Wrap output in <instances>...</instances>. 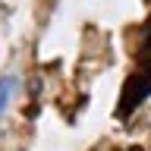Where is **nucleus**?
<instances>
[{"label":"nucleus","instance_id":"f257e3e1","mask_svg":"<svg viewBox=\"0 0 151 151\" xmlns=\"http://www.w3.org/2000/svg\"><path fill=\"white\" fill-rule=\"evenodd\" d=\"M13 91H16V79H13V76L0 79V116L6 113V107H9V98H13Z\"/></svg>","mask_w":151,"mask_h":151},{"label":"nucleus","instance_id":"f03ea898","mask_svg":"<svg viewBox=\"0 0 151 151\" xmlns=\"http://www.w3.org/2000/svg\"><path fill=\"white\" fill-rule=\"evenodd\" d=\"M0 13H3V9H0Z\"/></svg>","mask_w":151,"mask_h":151}]
</instances>
